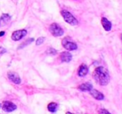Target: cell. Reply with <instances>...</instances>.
<instances>
[{
    "label": "cell",
    "instance_id": "1",
    "mask_svg": "<svg viewBox=\"0 0 122 114\" xmlns=\"http://www.w3.org/2000/svg\"><path fill=\"white\" fill-rule=\"evenodd\" d=\"M93 77L101 86H106L110 81V76L107 70L103 67H98L93 72Z\"/></svg>",
    "mask_w": 122,
    "mask_h": 114
},
{
    "label": "cell",
    "instance_id": "2",
    "mask_svg": "<svg viewBox=\"0 0 122 114\" xmlns=\"http://www.w3.org/2000/svg\"><path fill=\"white\" fill-rule=\"evenodd\" d=\"M61 13L62 18H64V20L67 23L71 24V25H73V26L78 24V21H77L76 18L68 11H66V10H62V11L61 12Z\"/></svg>",
    "mask_w": 122,
    "mask_h": 114
},
{
    "label": "cell",
    "instance_id": "3",
    "mask_svg": "<svg viewBox=\"0 0 122 114\" xmlns=\"http://www.w3.org/2000/svg\"><path fill=\"white\" fill-rule=\"evenodd\" d=\"M49 30L51 33L55 37H60V36H62L63 33H64V31L57 23L51 24V26L49 27Z\"/></svg>",
    "mask_w": 122,
    "mask_h": 114
},
{
    "label": "cell",
    "instance_id": "4",
    "mask_svg": "<svg viewBox=\"0 0 122 114\" xmlns=\"http://www.w3.org/2000/svg\"><path fill=\"white\" fill-rule=\"evenodd\" d=\"M62 43V46L66 48V50H69V51H73V50H76L77 48V45L75 43L72 41H71L69 38H66L62 40L61 42Z\"/></svg>",
    "mask_w": 122,
    "mask_h": 114
},
{
    "label": "cell",
    "instance_id": "5",
    "mask_svg": "<svg viewBox=\"0 0 122 114\" xmlns=\"http://www.w3.org/2000/svg\"><path fill=\"white\" fill-rule=\"evenodd\" d=\"M27 30L26 29H22V30H17L13 33L12 34V39L14 41H18L23 38L24 36L27 35Z\"/></svg>",
    "mask_w": 122,
    "mask_h": 114
},
{
    "label": "cell",
    "instance_id": "6",
    "mask_svg": "<svg viewBox=\"0 0 122 114\" xmlns=\"http://www.w3.org/2000/svg\"><path fill=\"white\" fill-rule=\"evenodd\" d=\"M2 108H3V109L4 110L5 112L9 113V112H13V111H14V110H16L17 106L15 104H13V103H11V102L4 101L3 105H2Z\"/></svg>",
    "mask_w": 122,
    "mask_h": 114
},
{
    "label": "cell",
    "instance_id": "7",
    "mask_svg": "<svg viewBox=\"0 0 122 114\" xmlns=\"http://www.w3.org/2000/svg\"><path fill=\"white\" fill-rule=\"evenodd\" d=\"M8 78L13 82H14V83L19 84L20 82H21V78L19 77V75H18L17 72H8Z\"/></svg>",
    "mask_w": 122,
    "mask_h": 114
},
{
    "label": "cell",
    "instance_id": "8",
    "mask_svg": "<svg viewBox=\"0 0 122 114\" xmlns=\"http://www.w3.org/2000/svg\"><path fill=\"white\" fill-rule=\"evenodd\" d=\"M90 92H91V95H92V96L95 99H97V100H102V99H104V95H103L101 92H100L99 91L95 90V89L92 88V90L90 91Z\"/></svg>",
    "mask_w": 122,
    "mask_h": 114
},
{
    "label": "cell",
    "instance_id": "9",
    "mask_svg": "<svg viewBox=\"0 0 122 114\" xmlns=\"http://www.w3.org/2000/svg\"><path fill=\"white\" fill-rule=\"evenodd\" d=\"M72 57H71V54L68 52H63V53H61V60L62 62H65V63H69L71 60Z\"/></svg>",
    "mask_w": 122,
    "mask_h": 114
},
{
    "label": "cell",
    "instance_id": "10",
    "mask_svg": "<svg viewBox=\"0 0 122 114\" xmlns=\"http://www.w3.org/2000/svg\"><path fill=\"white\" fill-rule=\"evenodd\" d=\"M101 24H102L103 27H104L106 31H110L111 29V27H112L111 23L106 18H101Z\"/></svg>",
    "mask_w": 122,
    "mask_h": 114
},
{
    "label": "cell",
    "instance_id": "11",
    "mask_svg": "<svg viewBox=\"0 0 122 114\" xmlns=\"http://www.w3.org/2000/svg\"><path fill=\"white\" fill-rule=\"evenodd\" d=\"M88 72V68L86 64H81L79 68V70H78V75L80 77H84L86 76Z\"/></svg>",
    "mask_w": 122,
    "mask_h": 114
},
{
    "label": "cell",
    "instance_id": "12",
    "mask_svg": "<svg viewBox=\"0 0 122 114\" xmlns=\"http://www.w3.org/2000/svg\"><path fill=\"white\" fill-rule=\"evenodd\" d=\"M10 18H11V17L8 14H3L0 17V26L6 25L9 22Z\"/></svg>",
    "mask_w": 122,
    "mask_h": 114
},
{
    "label": "cell",
    "instance_id": "13",
    "mask_svg": "<svg viewBox=\"0 0 122 114\" xmlns=\"http://www.w3.org/2000/svg\"><path fill=\"white\" fill-rule=\"evenodd\" d=\"M92 87H92V85L90 82H86V83H83L79 86L78 88L81 91H91L92 89Z\"/></svg>",
    "mask_w": 122,
    "mask_h": 114
},
{
    "label": "cell",
    "instance_id": "14",
    "mask_svg": "<svg viewBox=\"0 0 122 114\" xmlns=\"http://www.w3.org/2000/svg\"><path fill=\"white\" fill-rule=\"evenodd\" d=\"M47 109H48V111L51 112V113H54V112H56V109H57V104L55 103H49L48 106H47Z\"/></svg>",
    "mask_w": 122,
    "mask_h": 114
},
{
    "label": "cell",
    "instance_id": "15",
    "mask_svg": "<svg viewBox=\"0 0 122 114\" xmlns=\"http://www.w3.org/2000/svg\"><path fill=\"white\" fill-rule=\"evenodd\" d=\"M33 41H34V39H33V38H30V39H28V40L25 41L24 43H23L20 44V45L18 46V49H21V48H23V47H25V46L28 45V44H30L31 43L33 42Z\"/></svg>",
    "mask_w": 122,
    "mask_h": 114
},
{
    "label": "cell",
    "instance_id": "16",
    "mask_svg": "<svg viewBox=\"0 0 122 114\" xmlns=\"http://www.w3.org/2000/svg\"><path fill=\"white\" fill-rule=\"evenodd\" d=\"M47 54H50V55H55L56 53V51L54 49V48H50L47 51Z\"/></svg>",
    "mask_w": 122,
    "mask_h": 114
},
{
    "label": "cell",
    "instance_id": "17",
    "mask_svg": "<svg viewBox=\"0 0 122 114\" xmlns=\"http://www.w3.org/2000/svg\"><path fill=\"white\" fill-rule=\"evenodd\" d=\"M44 38L43 37H42V38H39L37 40V42H36V44L37 45H40V44H42V43H43V42H44Z\"/></svg>",
    "mask_w": 122,
    "mask_h": 114
},
{
    "label": "cell",
    "instance_id": "18",
    "mask_svg": "<svg viewBox=\"0 0 122 114\" xmlns=\"http://www.w3.org/2000/svg\"><path fill=\"white\" fill-rule=\"evenodd\" d=\"M99 114H111L109 113V112L107 111V110L106 109H101V111H100V113Z\"/></svg>",
    "mask_w": 122,
    "mask_h": 114
},
{
    "label": "cell",
    "instance_id": "19",
    "mask_svg": "<svg viewBox=\"0 0 122 114\" xmlns=\"http://www.w3.org/2000/svg\"><path fill=\"white\" fill-rule=\"evenodd\" d=\"M4 33H5L4 32H0V37H3L4 35Z\"/></svg>",
    "mask_w": 122,
    "mask_h": 114
},
{
    "label": "cell",
    "instance_id": "20",
    "mask_svg": "<svg viewBox=\"0 0 122 114\" xmlns=\"http://www.w3.org/2000/svg\"><path fill=\"white\" fill-rule=\"evenodd\" d=\"M66 114H73V113H69V112H67V113H66Z\"/></svg>",
    "mask_w": 122,
    "mask_h": 114
},
{
    "label": "cell",
    "instance_id": "21",
    "mask_svg": "<svg viewBox=\"0 0 122 114\" xmlns=\"http://www.w3.org/2000/svg\"><path fill=\"white\" fill-rule=\"evenodd\" d=\"M121 41H122V34H121Z\"/></svg>",
    "mask_w": 122,
    "mask_h": 114
},
{
    "label": "cell",
    "instance_id": "22",
    "mask_svg": "<svg viewBox=\"0 0 122 114\" xmlns=\"http://www.w3.org/2000/svg\"><path fill=\"white\" fill-rule=\"evenodd\" d=\"M1 107H2V105H1V103H0V108H1Z\"/></svg>",
    "mask_w": 122,
    "mask_h": 114
}]
</instances>
